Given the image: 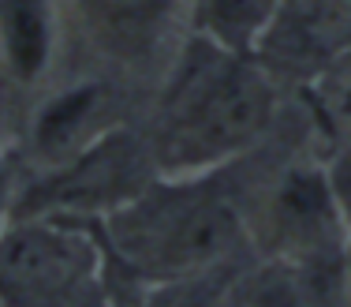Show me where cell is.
<instances>
[{
	"label": "cell",
	"instance_id": "1",
	"mask_svg": "<svg viewBox=\"0 0 351 307\" xmlns=\"http://www.w3.org/2000/svg\"><path fill=\"white\" fill-rule=\"evenodd\" d=\"M269 116V79L243 53L195 38L180 53L149 143L157 177H210L262 135Z\"/></svg>",
	"mask_w": 351,
	"mask_h": 307
},
{
	"label": "cell",
	"instance_id": "2",
	"mask_svg": "<svg viewBox=\"0 0 351 307\" xmlns=\"http://www.w3.org/2000/svg\"><path fill=\"white\" fill-rule=\"evenodd\" d=\"M239 236L236 206L206 177H154L135 198L105 214L108 255L157 285L217 270Z\"/></svg>",
	"mask_w": 351,
	"mask_h": 307
},
{
	"label": "cell",
	"instance_id": "3",
	"mask_svg": "<svg viewBox=\"0 0 351 307\" xmlns=\"http://www.w3.org/2000/svg\"><path fill=\"white\" fill-rule=\"evenodd\" d=\"M0 307H108L97 236L68 214H30L0 232Z\"/></svg>",
	"mask_w": 351,
	"mask_h": 307
},
{
	"label": "cell",
	"instance_id": "4",
	"mask_svg": "<svg viewBox=\"0 0 351 307\" xmlns=\"http://www.w3.org/2000/svg\"><path fill=\"white\" fill-rule=\"evenodd\" d=\"M154 177L157 169L149 150H142L123 131H108L86 143L71 157L68 169H60L38 187L30 198V214H68V218H82L94 210L112 214Z\"/></svg>",
	"mask_w": 351,
	"mask_h": 307
},
{
	"label": "cell",
	"instance_id": "5",
	"mask_svg": "<svg viewBox=\"0 0 351 307\" xmlns=\"http://www.w3.org/2000/svg\"><path fill=\"white\" fill-rule=\"evenodd\" d=\"M344 221L329 172L291 169L269 195V232L295 262H322V255H332Z\"/></svg>",
	"mask_w": 351,
	"mask_h": 307
},
{
	"label": "cell",
	"instance_id": "6",
	"mask_svg": "<svg viewBox=\"0 0 351 307\" xmlns=\"http://www.w3.org/2000/svg\"><path fill=\"white\" fill-rule=\"evenodd\" d=\"M82 23L112 56H149L172 23L187 15V0H75Z\"/></svg>",
	"mask_w": 351,
	"mask_h": 307
},
{
	"label": "cell",
	"instance_id": "7",
	"mask_svg": "<svg viewBox=\"0 0 351 307\" xmlns=\"http://www.w3.org/2000/svg\"><path fill=\"white\" fill-rule=\"evenodd\" d=\"M0 56L15 79L34 82L53 64V4L0 0Z\"/></svg>",
	"mask_w": 351,
	"mask_h": 307
},
{
	"label": "cell",
	"instance_id": "8",
	"mask_svg": "<svg viewBox=\"0 0 351 307\" xmlns=\"http://www.w3.org/2000/svg\"><path fill=\"white\" fill-rule=\"evenodd\" d=\"M284 0H187V15L198 38L250 56L280 15Z\"/></svg>",
	"mask_w": 351,
	"mask_h": 307
},
{
	"label": "cell",
	"instance_id": "9",
	"mask_svg": "<svg viewBox=\"0 0 351 307\" xmlns=\"http://www.w3.org/2000/svg\"><path fill=\"white\" fill-rule=\"evenodd\" d=\"M97 116V87H75L68 94H60L56 102L45 105V113L38 116V128H34V143L38 150L45 154H68L71 146H86L94 143V131H90V120ZM75 150V154H79Z\"/></svg>",
	"mask_w": 351,
	"mask_h": 307
},
{
	"label": "cell",
	"instance_id": "10",
	"mask_svg": "<svg viewBox=\"0 0 351 307\" xmlns=\"http://www.w3.org/2000/svg\"><path fill=\"white\" fill-rule=\"evenodd\" d=\"M221 288L213 281V270L195 273V277H180V281H161L157 296L146 307H217Z\"/></svg>",
	"mask_w": 351,
	"mask_h": 307
},
{
	"label": "cell",
	"instance_id": "11",
	"mask_svg": "<svg viewBox=\"0 0 351 307\" xmlns=\"http://www.w3.org/2000/svg\"><path fill=\"white\" fill-rule=\"evenodd\" d=\"M332 116L351 131V76L344 82H337V90H332Z\"/></svg>",
	"mask_w": 351,
	"mask_h": 307
},
{
	"label": "cell",
	"instance_id": "12",
	"mask_svg": "<svg viewBox=\"0 0 351 307\" xmlns=\"http://www.w3.org/2000/svg\"><path fill=\"white\" fill-rule=\"evenodd\" d=\"M344 169H351V161L344 165ZM337 198H340V206H344V218L351 221V192H348V187H344V192H337Z\"/></svg>",
	"mask_w": 351,
	"mask_h": 307
}]
</instances>
